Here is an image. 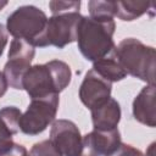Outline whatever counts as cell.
I'll return each mask as SVG.
<instances>
[{
  "label": "cell",
  "mask_w": 156,
  "mask_h": 156,
  "mask_svg": "<svg viewBox=\"0 0 156 156\" xmlns=\"http://www.w3.org/2000/svg\"><path fill=\"white\" fill-rule=\"evenodd\" d=\"M71 67L61 60L30 66L22 82L23 89L30 99L60 94L71 83Z\"/></svg>",
  "instance_id": "cell-1"
},
{
  "label": "cell",
  "mask_w": 156,
  "mask_h": 156,
  "mask_svg": "<svg viewBox=\"0 0 156 156\" xmlns=\"http://www.w3.org/2000/svg\"><path fill=\"white\" fill-rule=\"evenodd\" d=\"M116 23L113 20H94L83 16L78 27V50L88 61H98L108 56L116 48L113 34Z\"/></svg>",
  "instance_id": "cell-2"
},
{
  "label": "cell",
  "mask_w": 156,
  "mask_h": 156,
  "mask_svg": "<svg viewBox=\"0 0 156 156\" xmlns=\"http://www.w3.org/2000/svg\"><path fill=\"white\" fill-rule=\"evenodd\" d=\"M112 55L127 74L146 82L147 85H155L156 52L152 46L135 38H126L113 49Z\"/></svg>",
  "instance_id": "cell-3"
},
{
  "label": "cell",
  "mask_w": 156,
  "mask_h": 156,
  "mask_svg": "<svg viewBox=\"0 0 156 156\" xmlns=\"http://www.w3.org/2000/svg\"><path fill=\"white\" fill-rule=\"evenodd\" d=\"M48 17L43 10L33 5L17 7L6 21V30L15 39H23L34 48H46Z\"/></svg>",
  "instance_id": "cell-4"
},
{
  "label": "cell",
  "mask_w": 156,
  "mask_h": 156,
  "mask_svg": "<svg viewBox=\"0 0 156 156\" xmlns=\"http://www.w3.org/2000/svg\"><path fill=\"white\" fill-rule=\"evenodd\" d=\"M58 110V94L32 99L20 119V130L26 135L43 133L55 121Z\"/></svg>",
  "instance_id": "cell-5"
},
{
  "label": "cell",
  "mask_w": 156,
  "mask_h": 156,
  "mask_svg": "<svg viewBox=\"0 0 156 156\" xmlns=\"http://www.w3.org/2000/svg\"><path fill=\"white\" fill-rule=\"evenodd\" d=\"M9 60L4 66V76L9 87L22 90V82L26 72L35 56V48L23 39H13L9 49Z\"/></svg>",
  "instance_id": "cell-6"
},
{
  "label": "cell",
  "mask_w": 156,
  "mask_h": 156,
  "mask_svg": "<svg viewBox=\"0 0 156 156\" xmlns=\"http://www.w3.org/2000/svg\"><path fill=\"white\" fill-rule=\"evenodd\" d=\"M82 17L79 12H65L48 18L45 30L48 46L52 45L57 49H63L66 45L76 41Z\"/></svg>",
  "instance_id": "cell-7"
},
{
  "label": "cell",
  "mask_w": 156,
  "mask_h": 156,
  "mask_svg": "<svg viewBox=\"0 0 156 156\" xmlns=\"http://www.w3.org/2000/svg\"><path fill=\"white\" fill-rule=\"evenodd\" d=\"M80 132L74 122L69 119H56L50 130V141L61 156H79L82 151Z\"/></svg>",
  "instance_id": "cell-8"
},
{
  "label": "cell",
  "mask_w": 156,
  "mask_h": 156,
  "mask_svg": "<svg viewBox=\"0 0 156 156\" xmlns=\"http://www.w3.org/2000/svg\"><path fill=\"white\" fill-rule=\"evenodd\" d=\"M121 144V133L117 128L111 130H96L85 134L82 139L79 156H106Z\"/></svg>",
  "instance_id": "cell-9"
},
{
  "label": "cell",
  "mask_w": 156,
  "mask_h": 156,
  "mask_svg": "<svg viewBox=\"0 0 156 156\" xmlns=\"http://www.w3.org/2000/svg\"><path fill=\"white\" fill-rule=\"evenodd\" d=\"M111 90L112 83L105 80L95 71L90 69L87 72L79 87V99L84 106L91 110L111 98Z\"/></svg>",
  "instance_id": "cell-10"
},
{
  "label": "cell",
  "mask_w": 156,
  "mask_h": 156,
  "mask_svg": "<svg viewBox=\"0 0 156 156\" xmlns=\"http://www.w3.org/2000/svg\"><path fill=\"white\" fill-rule=\"evenodd\" d=\"M91 122L96 130H111L117 128L121 121V106L117 100L108 98L91 110Z\"/></svg>",
  "instance_id": "cell-11"
},
{
  "label": "cell",
  "mask_w": 156,
  "mask_h": 156,
  "mask_svg": "<svg viewBox=\"0 0 156 156\" xmlns=\"http://www.w3.org/2000/svg\"><path fill=\"white\" fill-rule=\"evenodd\" d=\"M133 116L141 124L151 128L156 126L155 85L144 87L135 96L133 101Z\"/></svg>",
  "instance_id": "cell-12"
},
{
  "label": "cell",
  "mask_w": 156,
  "mask_h": 156,
  "mask_svg": "<svg viewBox=\"0 0 156 156\" xmlns=\"http://www.w3.org/2000/svg\"><path fill=\"white\" fill-rule=\"evenodd\" d=\"M91 69L95 71L101 78H104L110 83L119 82L127 77L126 71L121 67V65L118 63L116 57L112 55V52L106 57L94 61Z\"/></svg>",
  "instance_id": "cell-13"
},
{
  "label": "cell",
  "mask_w": 156,
  "mask_h": 156,
  "mask_svg": "<svg viewBox=\"0 0 156 156\" xmlns=\"http://www.w3.org/2000/svg\"><path fill=\"white\" fill-rule=\"evenodd\" d=\"M116 15L122 21H134L138 17L143 16L154 6L152 2L145 1H115Z\"/></svg>",
  "instance_id": "cell-14"
},
{
  "label": "cell",
  "mask_w": 156,
  "mask_h": 156,
  "mask_svg": "<svg viewBox=\"0 0 156 156\" xmlns=\"http://www.w3.org/2000/svg\"><path fill=\"white\" fill-rule=\"evenodd\" d=\"M88 9L91 18L94 20H113L116 15L115 1L91 0L88 2Z\"/></svg>",
  "instance_id": "cell-15"
},
{
  "label": "cell",
  "mask_w": 156,
  "mask_h": 156,
  "mask_svg": "<svg viewBox=\"0 0 156 156\" xmlns=\"http://www.w3.org/2000/svg\"><path fill=\"white\" fill-rule=\"evenodd\" d=\"M22 112L15 106H6L0 110V121L6 126V128L15 135L20 132V119Z\"/></svg>",
  "instance_id": "cell-16"
},
{
  "label": "cell",
  "mask_w": 156,
  "mask_h": 156,
  "mask_svg": "<svg viewBox=\"0 0 156 156\" xmlns=\"http://www.w3.org/2000/svg\"><path fill=\"white\" fill-rule=\"evenodd\" d=\"M29 156H61V154L50 140H43L33 145Z\"/></svg>",
  "instance_id": "cell-17"
},
{
  "label": "cell",
  "mask_w": 156,
  "mask_h": 156,
  "mask_svg": "<svg viewBox=\"0 0 156 156\" xmlns=\"http://www.w3.org/2000/svg\"><path fill=\"white\" fill-rule=\"evenodd\" d=\"M49 7L52 15L65 12H79L80 1H50Z\"/></svg>",
  "instance_id": "cell-18"
},
{
  "label": "cell",
  "mask_w": 156,
  "mask_h": 156,
  "mask_svg": "<svg viewBox=\"0 0 156 156\" xmlns=\"http://www.w3.org/2000/svg\"><path fill=\"white\" fill-rule=\"evenodd\" d=\"M0 156H29L27 149L23 145L11 141L4 149L0 150Z\"/></svg>",
  "instance_id": "cell-19"
},
{
  "label": "cell",
  "mask_w": 156,
  "mask_h": 156,
  "mask_svg": "<svg viewBox=\"0 0 156 156\" xmlns=\"http://www.w3.org/2000/svg\"><path fill=\"white\" fill-rule=\"evenodd\" d=\"M106 156H144V154L139 149H136L132 145L121 143L119 146L115 151H112L111 154H108Z\"/></svg>",
  "instance_id": "cell-20"
},
{
  "label": "cell",
  "mask_w": 156,
  "mask_h": 156,
  "mask_svg": "<svg viewBox=\"0 0 156 156\" xmlns=\"http://www.w3.org/2000/svg\"><path fill=\"white\" fill-rule=\"evenodd\" d=\"M12 136H13V134L0 121V150L4 149L6 145H9L12 141Z\"/></svg>",
  "instance_id": "cell-21"
},
{
  "label": "cell",
  "mask_w": 156,
  "mask_h": 156,
  "mask_svg": "<svg viewBox=\"0 0 156 156\" xmlns=\"http://www.w3.org/2000/svg\"><path fill=\"white\" fill-rule=\"evenodd\" d=\"M7 39H9V37H7V30H6V28L0 23V56L2 55L4 49H5L6 44H7Z\"/></svg>",
  "instance_id": "cell-22"
},
{
  "label": "cell",
  "mask_w": 156,
  "mask_h": 156,
  "mask_svg": "<svg viewBox=\"0 0 156 156\" xmlns=\"http://www.w3.org/2000/svg\"><path fill=\"white\" fill-rule=\"evenodd\" d=\"M7 87H9V84H7L6 79H5V76H4V73L0 71V98H2V96L6 94Z\"/></svg>",
  "instance_id": "cell-23"
},
{
  "label": "cell",
  "mask_w": 156,
  "mask_h": 156,
  "mask_svg": "<svg viewBox=\"0 0 156 156\" xmlns=\"http://www.w3.org/2000/svg\"><path fill=\"white\" fill-rule=\"evenodd\" d=\"M144 156H155V143H152L149 146V149L146 150V154Z\"/></svg>",
  "instance_id": "cell-24"
},
{
  "label": "cell",
  "mask_w": 156,
  "mask_h": 156,
  "mask_svg": "<svg viewBox=\"0 0 156 156\" xmlns=\"http://www.w3.org/2000/svg\"><path fill=\"white\" fill-rule=\"evenodd\" d=\"M6 5H7V1H0V11H1Z\"/></svg>",
  "instance_id": "cell-25"
}]
</instances>
